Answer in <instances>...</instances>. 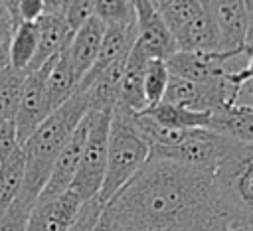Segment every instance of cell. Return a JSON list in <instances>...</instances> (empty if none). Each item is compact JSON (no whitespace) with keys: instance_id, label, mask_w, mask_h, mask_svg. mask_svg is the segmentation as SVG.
Returning <instances> with one entry per match:
<instances>
[{"instance_id":"6da1fadb","label":"cell","mask_w":253,"mask_h":231,"mask_svg":"<svg viewBox=\"0 0 253 231\" xmlns=\"http://www.w3.org/2000/svg\"><path fill=\"white\" fill-rule=\"evenodd\" d=\"M103 209L119 231H229L237 227L211 172L168 160H148Z\"/></svg>"},{"instance_id":"7a4b0ae2","label":"cell","mask_w":253,"mask_h":231,"mask_svg":"<svg viewBox=\"0 0 253 231\" xmlns=\"http://www.w3.org/2000/svg\"><path fill=\"white\" fill-rule=\"evenodd\" d=\"M89 113V99L85 91H75V95L55 109L36 130L34 134L22 144V152L26 158V174L20 197L30 203H38L40 193L43 192L53 164L69 138L73 136L75 128Z\"/></svg>"},{"instance_id":"3957f363","label":"cell","mask_w":253,"mask_h":231,"mask_svg":"<svg viewBox=\"0 0 253 231\" xmlns=\"http://www.w3.org/2000/svg\"><path fill=\"white\" fill-rule=\"evenodd\" d=\"M150 144L138 132L134 124V113L117 105L111 111V128H109V154H107V172L99 199L107 203L113 199L148 162Z\"/></svg>"},{"instance_id":"277c9868","label":"cell","mask_w":253,"mask_h":231,"mask_svg":"<svg viewBox=\"0 0 253 231\" xmlns=\"http://www.w3.org/2000/svg\"><path fill=\"white\" fill-rule=\"evenodd\" d=\"M223 203L243 227L253 217V144L235 142L213 174Z\"/></svg>"},{"instance_id":"5b68a950","label":"cell","mask_w":253,"mask_h":231,"mask_svg":"<svg viewBox=\"0 0 253 231\" xmlns=\"http://www.w3.org/2000/svg\"><path fill=\"white\" fill-rule=\"evenodd\" d=\"M235 140L217 134L210 128L190 130L184 140L174 146H152L148 160H168L188 168L215 174L221 160L227 156Z\"/></svg>"},{"instance_id":"8992f818","label":"cell","mask_w":253,"mask_h":231,"mask_svg":"<svg viewBox=\"0 0 253 231\" xmlns=\"http://www.w3.org/2000/svg\"><path fill=\"white\" fill-rule=\"evenodd\" d=\"M109 128H111V113H97L93 116L81 162L75 174V180L69 190H73L81 201H89L99 195L107 172V154H109Z\"/></svg>"},{"instance_id":"52a82bcc","label":"cell","mask_w":253,"mask_h":231,"mask_svg":"<svg viewBox=\"0 0 253 231\" xmlns=\"http://www.w3.org/2000/svg\"><path fill=\"white\" fill-rule=\"evenodd\" d=\"M55 57H51L40 69L28 71L26 85H24V95H22V101H20V107H18V113H16V134H18L20 146L51 115L47 89H45V79H47L49 67H51Z\"/></svg>"},{"instance_id":"ba28073f","label":"cell","mask_w":253,"mask_h":231,"mask_svg":"<svg viewBox=\"0 0 253 231\" xmlns=\"http://www.w3.org/2000/svg\"><path fill=\"white\" fill-rule=\"evenodd\" d=\"M134 8H136V43L148 55V59L168 61L178 51V43L174 34L166 26L160 10L150 0H134Z\"/></svg>"},{"instance_id":"9c48e42d","label":"cell","mask_w":253,"mask_h":231,"mask_svg":"<svg viewBox=\"0 0 253 231\" xmlns=\"http://www.w3.org/2000/svg\"><path fill=\"white\" fill-rule=\"evenodd\" d=\"M93 116H95V111H89L83 116V120L75 128L73 136L69 138V142L61 150V154L57 156V160L53 164V170H51V176H49L43 192L38 197V203L55 199L57 195L65 193L71 188V184L75 180V174H77V168H79V162H81L83 146H85V140H87V134H89Z\"/></svg>"},{"instance_id":"30bf717a","label":"cell","mask_w":253,"mask_h":231,"mask_svg":"<svg viewBox=\"0 0 253 231\" xmlns=\"http://www.w3.org/2000/svg\"><path fill=\"white\" fill-rule=\"evenodd\" d=\"M210 12L217 34L221 51H241L245 47V36L249 28V14L243 0H208Z\"/></svg>"},{"instance_id":"8fae6325","label":"cell","mask_w":253,"mask_h":231,"mask_svg":"<svg viewBox=\"0 0 253 231\" xmlns=\"http://www.w3.org/2000/svg\"><path fill=\"white\" fill-rule=\"evenodd\" d=\"M81 205L83 201L73 190H67L55 199L36 203L30 215L28 231H67L75 221Z\"/></svg>"},{"instance_id":"7c38bea8","label":"cell","mask_w":253,"mask_h":231,"mask_svg":"<svg viewBox=\"0 0 253 231\" xmlns=\"http://www.w3.org/2000/svg\"><path fill=\"white\" fill-rule=\"evenodd\" d=\"M105 30H107V26L99 18L93 16L79 30H75L73 36H71V41L67 45V53H69L71 65H73V69L79 77V83L91 71V67H93V63L99 55Z\"/></svg>"},{"instance_id":"4fadbf2b","label":"cell","mask_w":253,"mask_h":231,"mask_svg":"<svg viewBox=\"0 0 253 231\" xmlns=\"http://www.w3.org/2000/svg\"><path fill=\"white\" fill-rule=\"evenodd\" d=\"M36 26H38V53L28 71H36L51 57L59 55L67 47L73 36L65 18L59 14H42L36 20Z\"/></svg>"},{"instance_id":"5bb4252c","label":"cell","mask_w":253,"mask_h":231,"mask_svg":"<svg viewBox=\"0 0 253 231\" xmlns=\"http://www.w3.org/2000/svg\"><path fill=\"white\" fill-rule=\"evenodd\" d=\"M134 43H136V24L107 28V30H105V36H103V43H101L99 55H97V59H95L91 71L81 79L79 89H87V87L91 85V81H93L105 67H109L113 61H117V59L128 55L130 49L134 47Z\"/></svg>"},{"instance_id":"9a60e30c","label":"cell","mask_w":253,"mask_h":231,"mask_svg":"<svg viewBox=\"0 0 253 231\" xmlns=\"http://www.w3.org/2000/svg\"><path fill=\"white\" fill-rule=\"evenodd\" d=\"M146 65H148V55L140 49L138 43H134V47L126 57L125 75L121 83V97H119V105L132 113H140L146 109V99L142 89Z\"/></svg>"},{"instance_id":"2e32d148","label":"cell","mask_w":253,"mask_h":231,"mask_svg":"<svg viewBox=\"0 0 253 231\" xmlns=\"http://www.w3.org/2000/svg\"><path fill=\"white\" fill-rule=\"evenodd\" d=\"M69 45V43H67ZM45 89H47V99H49V107L51 113L55 109H59L63 103H67L75 91L79 89V77L71 65L67 47L53 59L47 79H45Z\"/></svg>"},{"instance_id":"e0dca14e","label":"cell","mask_w":253,"mask_h":231,"mask_svg":"<svg viewBox=\"0 0 253 231\" xmlns=\"http://www.w3.org/2000/svg\"><path fill=\"white\" fill-rule=\"evenodd\" d=\"M140 113L158 120V122H162V124H166V126L178 128V130L210 128L211 115H213V113H208V111H194V109H188L184 105H174V103H166V101H160L158 105L146 107Z\"/></svg>"},{"instance_id":"ac0fdd59","label":"cell","mask_w":253,"mask_h":231,"mask_svg":"<svg viewBox=\"0 0 253 231\" xmlns=\"http://www.w3.org/2000/svg\"><path fill=\"white\" fill-rule=\"evenodd\" d=\"M174 38L178 43V51H221L219 34L208 10L196 16Z\"/></svg>"},{"instance_id":"d6986e66","label":"cell","mask_w":253,"mask_h":231,"mask_svg":"<svg viewBox=\"0 0 253 231\" xmlns=\"http://www.w3.org/2000/svg\"><path fill=\"white\" fill-rule=\"evenodd\" d=\"M210 130L241 144H253V109L235 105L227 111L213 113Z\"/></svg>"},{"instance_id":"ffe728a7","label":"cell","mask_w":253,"mask_h":231,"mask_svg":"<svg viewBox=\"0 0 253 231\" xmlns=\"http://www.w3.org/2000/svg\"><path fill=\"white\" fill-rule=\"evenodd\" d=\"M24 174H26V158L20 146L4 162H0V217L18 199L24 186Z\"/></svg>"},{"instance_id":"44dd1931","label":"cell","mask_w":253,"mask_h":231,"mask_svg":"<svg viewBox=\"0 0 253 231\" xmlns=\"http://www.w3.org/2000/svg\"><path fill=\"white\" fill-rule=\"evenodd\" d=\"M38 53V26L36 22H22L16 26L10 43V65L28 71Z\"/></svg>"},{"instance_id":"7402d4cb","label":"cell","mask_w":253,"mask_h":231,"mask_svg":"<svg viewBox=\"0 0 253 231\" xmlns=\"http://www.w3.org/2000/svg\"><path fill=\"white\" fill-rule=\"evenodd\" d=\"M28 71L14 69L12 65H6L0 69V115L4 118L16 120V113L24 95Z\"/></svg>"},{"instance_id":"603a6c76","label":"cell","mask_w":253,"mask_h":231,"mask_svg":"<svg viewBox=\"0 0 253 231\" xmlns=\"http://www.w3.org/2000/svg\"><path fill=\"white\" fill-rule=\"evenodd\" d=\"M95 18L107 28L136 24L134 0H95Z\"/></svg>"},{"instance_id":"cb8c5ba5","label":"cell","mask_w":253,"mask_h":231,"mask_svg":"<svg viewBox=\"0 0 253 231\" xmlns=\"http://www.w3.org/2000/svg\"><path fill=\"white\" fill-rule=\"evenodd\" d=\"M168 81H170V69H168L166 61L148 59V65H146V71H144V83H142L146 107L158 105L164 99Z\"/></svg>"},{"instance_id":"d4e9b609","label":"cell","mask_w":253,"mask_h":231,"mask_svg":"<svg viewBox=\"0 0 253 231\" xmlns=\"http://www.w3.org/2000/svg\"><path fill=\"white\" fill-rule=\"evenodd\" d=\"M206 6L200 0H172L166 8L160 10L166 26L176 36L184 26H188L196 16H200Z\"/></svg>"},{"instance_id":"484cf974","label":"cell","mask_w":253,"mask_h":231,"mask_svg":"<svg viewBox=\"0 0 253 231\" xmlns=\"http://www.w3.org/2000/svg\"><path fill=\"white\" fill-rule=\"evenodd\" d=\"M34 207H36L34 203L18 195V199L0 217V231H28V223Z\"/></svg>"},{"instance_id":"4316f807","label":"cell","mask_w":253,"mask_h":231,"mask_svg":"<svg viewBox=\"0 0 253 231\" xmlns=\"http://www.w3.org/2000/svg\"><path fill=\"white\" fill-rule=\"evenodd\" d=\"M16 26H18L16 20L12 18L4 2L0 0V69L10 65V43H12Z\"/></svg>"},{"instance_id":"83f0119b","label":"cell","mask_w":253,"mask_h":231,"mask_svg":"<svg viewBox=\"0 0 253 231\" xmlns=\"http://www.w3.org/2000/svg\"><path fill=\"white\" fill-rule=\"evenodd\" d=\"M103 207H105V203L99 199V195L93 197V199H89V201H85L81 205L75 221L71 223V227L67 231H93V227H95V223H97Z\"/></svg>"},{"instance_id":"f1b7e54d","label":"cell","mask_w":253,"mask_h":231,"mask_svg":"<svg viewBox=\"0 0 253 231\" xmlns=\"http://www.w3.org/2000/svg\"><path fill=\"white\" fill-rule=\"evenodd\" d=\"M93 16H95V0H69L65 8V22L71 28V32L79 30Z\"/></svg>"},{"instance_id":"f546056e","label":"cell","mask_w":253,"mask_h":231,"mask_svg":"<svg viewBox=\"0 0 253 231\" xmlns=\"http://www.w3.org/2000/svg\"><path fill=\"white\" fill-rule=\"evenodd\" d=\"M18 148H20V142L16 134V120L4 118L0 115V162H4Z\"/></svg>"},{"instance_id":"4dcf8cb0","label":"cell","mask_w":253,"mask_h":231,"mask_svg":"<svg viewBox=\"0 0 253 231\" xmlns=\"http://www.w3.org/2000/svg\"><path fill=\"white\" fill-rule=\"evenodd\" d=\"M45 10L43 0H20V18L22 22H36Z\"/></svg>"},{"instance_id":"1f68e13d","label":"cell","mask_w":253,"mask_h":231,"mask_svg":"<svg viewBox=\"0 0 253 231\" xmlns=\"http://www.w3.org/2000/svg\"><path fill=\"white\" fill-rule=\"evenodd\" d=\"M235 105H239V107H251L253 109V81H249L247 85L241 87Z\"/></svg>"},{"instance_id":"d6a6232c","label":"cell","mask_w":253,"mask_h":231,"mask_svg":"<svg viewBox=\"0 0 253 231\" xmlns=\"http://www.w3.org/2000/svg\"><path fill=\"white\" fill-rule=\"evenodd\" d=\"M93 231H119V229H117V225L113 223V219L103 209L101 215H99V219H97V223H95V227H93Z\"/></svg>"},{"instance_id":"836d02e7","label":"cell","mask_w":253,"mask_h":231,"mask_svg":"<svg viewBox=\"0 0 253 231\" xmlns=\"http://www.w3.org/2000/svg\"><path fill=\"white\" fill-rule=\"evenodd\" d=\"M245 45L253 47V20H249V28H247V36H245Z\"/></svg>"},{"instance_id":"e575fe53","label":"cell","mask_w":253,"mask_h":231,"mask_svg":"<svg viewBox=\"0 0 253 231\" xmlns=\"http://www.w3.org/2000/svg\"><path fill=\"white\" fill-rule=\"evenodd\" d=\"M150 2H152V4H154L158 10H162V8H166V6H168L172 0H150Z\"/></svg>"},{"instance_id":"d590c367","label":"cell","mask_w":253,"mask_h":231,"mask_svg":"<svg viewBox=\"0 0 253 231\" xmlns=\"http://www.w3.org/2000/svg\"><path fill=\"white\" fill-rule=\"evenodd\" d=\"M243 4H245V10L249 14V20H253V0H243Z\"/></svg>"},{"instance_id":"8d00e7d4","label":"cell","mask_w":253,"mask_h":231,"mask_svg":"<svg viewBox=\"0 0 253 231\" xmlns=\"http://www.w3.org/2000/svg\"><path fill=\"white\" fill-rule=\"evenodd\" d=\"M231 231H253V225H243V227H235Z\"/></svg>"},{"instance_id":"74e56055","label":"cell","mask_w":253,"mask_h":231,"mask_svg":"<svg viewBox=\"0 0 253 231\" xmlns=\"http://www.w3.org/2000/svg\"><path fill=\"white\" fill-rule=\"evenodd\" d=\"M61 4H63V12H65V8H67V4H69V0H61Z\"/></svg>"},{"instance_id":"f35d334b","label":"cell","mask_w":253,"mask_h":231,"mask_svg":"<svg viewBox=\"0 0 253 231\" xmlns=\"http://www.w3.org/2000/svg\"><path fill=\"white\" fill-rule=\"evenodd\" d=\"M245 225H253V217H249V219L245 221Z\"/></svg>"},{"instance_id":"ab89813d","label":"cell","mask_w":253,"mask_h":231,"mask_svg":"<svg viewBox=\"0 0 253 231\" xmlns=\"http://www.w3.org/2000/svg\"><path fill=\"white\" fill-rule=\"evenodd\" d=\"M229 231H231V229H229Z\"/></svg>"}]
</instances>
